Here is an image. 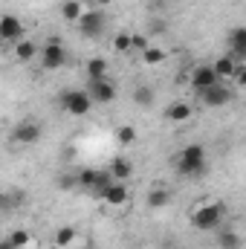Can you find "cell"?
Listing matches in <instances>:
<instances>
[{
	"label": "cell",
	"instance_id": "obj_8",
	"mask_svg": "<svg viewBox=\"0 0 246 249\" xmlns=\"http://www.w3.org/2000/svg\"><path fill=\"white\" fill-rule=\"evenodd\" d=\"M191 116H194V105L185 102V99H174L165 107V122H171V124H185Z\"/></svg>",
	"mask_w": 246,
	"mask_h": 249
},
{
	"label": "cell",
	"instance_id": "obj_26",
	"mask_svg": "<svg viewBox=\"0 0 246 249\" xmlns=\"http://www.w3.org/2000/svg\"><path fill=\"white\" fill-rule=\"evenodd\" d=\"M9 241H12V247L15 249H29L32 247V232L29 229H15L12 235H6Z\"/></svg>",
	"mask_w": 246,
	"mask_h": 249
},
{
	"label": "cell",
	"instance_id": "obj_29",
	"mask_svg": "<svg viewBox=\"0 0 246 249\" xmlns=\"http://www.w3.org/2000/svg\"><path fill=\"white\" fill-rule=\"evenodd\" d=\"M232 81H235L241 90H246V64H241V67H238V72H235V78H232Z\"/></svg>",
	"mask_w": 246,
	"mask_h": 249
},
{
	"label": "cell",
	"instance_id": "obj_5",
	"mask_svg": "<svg viewBox=\"0 0 246 249\" xmlns=\"http://www.w3.org/2000/svg\"><path fill=\"white\" fill-rule=\"evenodd\" d=\"M41 67L44 70H58L67 64V50H64L61 41H47L44 47H41Z\"/></svg>",
	"mask_w": 246,
	"mask_h": 249
},
{
	"label": "cell",
	"instance_id": "obj_21",
	"mask_svg": "<svg viewBox=\"0 0 246 249\" xmlns=\"http://www.w3.org/2000/svg\"><path fill=\"white\" fill-rule=\"evenodd\" d=\"M107 61L105 58H90L87 61V75H90V81H105L107 78Z\"/></svg>",
	"mask_w": 246,
	"mask_h": 249
},
{
	"label": "cell",
	"instance_id": "obj_11",
	"mask_svg": "<svg viewBox=\"0 0 246 249\" xmlns=\"http://www.w3.org/2000/svg\"><path fill=\"white\" fill-rule=\"evenodd\" d=\"M226 44H229V55H235L241 64H246V26H235L226 35Z\"/></svg>",
	"mask_w": 246,
	"mask_h": 249
},
{
	"label": "cell",
	"instance_id": "obj_22",
	"mask_svg": "<svg viewBox=\"0 0 246 249\" xmlns=\"http://www.w3.org/2000/svg\"><path fill=\"white\" fill-rule=\"evenodd\" d=\"M113 50H116L119 55H130V53H133V32H127V29L116 32V38H113Z\"/></svg>",
	"mask_w": 246,
	"mask_h": 249
},
{
	"label": "cell",
	"instance_id": "obj_23",
	"mask_svg": "<svg viewBox=\"0 0 246 249\" xmlns=\"http://www.w3.org/2000/svg\"><path fill=\"white\" fill-rule=\"evenodd\" d=\"M154 99H157V93H154V87H151V84H139V87L133 90V102H136L139 107H151V105H154Z\"/></svg>",
	"mask_w": 246,
	"mask_h": 249
},
{
	"label": "cell",
	"instance_id": "obj_28",
	"mask_svg": "<svg viewBox=\"0 0 246 249\" xmlns=\"http://www.w3.org/2000/svg\"><path fill=\"white\" fill-rule=\"evenodd\" d=\"M148 47H151L148 35H145V32H133V53H139V55H142Z\"/></svg>",
	"mask_w": 246,
	"mask_h": 249
},
{
	"label": "cell",
	"instance_id": "obj_12",
	"mask_svg": "<svg viewBox=\"0 0 246 249\" xmlns=\"http://www.w3.org/2000/svg\"><path fill=\"white\" fill-rule=\"evenodd\" d=\"M90 96H93L96 105H110V102H116V87L110 84V78H105V81H90Z\"/></svg>",
	"mask_w": 246,
	"mask_h": 249
},
{
	"label": "cell",
	"instance_id": "obj_24",
	"mask_svg": "<svg viewBox=\"0 0 246 249\" xmlns=\"http://www.w3.org/2000/svg\"><path fill=\"white\" fill-rule=\"evenodd\" d=\"M241 247H244V238H241L235 229L217 235V249H241Z\"/></svg>",
	"mask_w": 246,
	"mask_h": 249
},
{
	"label": "cell",
	"instance_id": "obj_2",
	"mask_svg": "<svg viewBox=\"0 0 246 249\" xmlns=\"http://www.w3.org/2000/svg\"><path fill=\"white\" fill-rule=\"evenodd\" d=\"M174 165H177V174H183V177H203V174H206V168H209L206 148H203V145H197V142L185 145L183 151L177 154Z\"/></svg>",
	"mask_w": 246,
	"mask_h": 249
},
{
	"label": "cell",
	"instance_id": "obj_19",
	"mask_svg": "<svg viewBox=\"0 0 246 249\" xmlns=\"http://www.w3.org/2000/svg\"><path fill=\"white\" fill-rule=\"evenodd\" d=\"M35 55H41V50L32 44V41H26V38H20L18 44H15V58L18 61H23V64H29Z\"/></svg>",
	"mask_w": 246,
	"mask_h": 249
},
{
	"label": "cell",
	"instance_id": "obj_6",
	"mask_svg": "<svg viewBox=\"0 0 246 249\" xmlns=\"http://www.w3.org/2000/svg\"><path fill=\"white\" fill-rule=\"evenodd\" d=\"M188 84H191L197 93H203V90H209V87L220 84V75L214 72V67H211V64H200V67H194V70H191Z\"/></svg>",
	"mask_w": 246,
	"mask_h": 249
},
{
	"label": "cell",
	"instance_id": "obj_17",
	"mask_svg": "<svg viewBox=\"0 0 246 249\" xmlns=\"http://www.w3.org/2000/svg\"><path fill=\"white\" fill-rule=\"evenodd\" d=\"M84 12H87V6L81 0H64V6H61V18L67 23H78L84 18Z\"/></svg>",
	"mask_w": 246,
	"mask_h": 249
},
{
	"label": "cell",
	"instance_id": "obj_27",
	"mask_svg": "<svg viewBox=\"0 0 246 249\" xmlns=\"http://www.w3.org/2000/svg\"><path fill=\"white\" fill-rule=\"evenodd\" d=\"M99 180H102V171H96V168H87V171L78 174V183H81V188H87V191H93Z\"/></svg>",
	"mask_w": 246,
	"mask_h": 249
},
{
	"label": "cell",
	"instance_id": "obj_20",
	"mask_svg": "<svg viewBox=\"0 0 246 249\" xmlns=\"http://www.w3.org/2000/svg\"><path fill=\"white\" fill-rule=\"evenodd\" d=\"M139 58H142V64H145V67H159V64H165L168 53H165V47H154V44H151V47H148Z\"/></svg>",
	"mask_w": 246,
	"mask_h": 249
},
{
	"label": "cell",
	"instance_id": "obj_14",
	"mask_svg": "<svg viewBox=\"0 0 246 249\" xmlns=\"http://www.w3.org/2000/svg\"><path fill=\"white\" fill-rule=\"evenodd\" d=\"M53 247L55 249H78V247H84V244H81V238H78V232L72 226H61L55 232V238H53Z\"/></svg>",
	"mask_w": 246,
	"mask_h": 249
},
{
	"label": "cell",
	"instance_id": "obj_15",
	"mask_svg": "<svg viewBox=\"0 0 246 249\" xmlns=\"http://www.w3.org/2000/svg\"><path fill=\"white\" fill-rule=\"evenodd\" d=\"M211 67H214V72H217V75H220V81H223V78H235V72H238L241 61H238L235 55H229V53H226V55H217Z\"/></svg>",
	"mask_w": 246,
	"mask_h": 249
},
{
	"label": "cell",
	"instance_id": "obj_30",
	"mask_svg": "<svg viewBox=\"0 0 246 249\" xmlns=\"http://www.w3.org/2000/svg\"><path fill=\"white\" fill-rule=\"evenodd\" d=\"M90 3H93V9H107L113 0H90Z\"/></svg>",
	"mask_w": 246,
	"mask_h": 249
},
{
	"label": "cell",
	"instance_id": "obj_18",
	"mask_svg": "<svg viewBox=\"0 0 246 249\" xmlns=\"http://www.w3.org/2000/svg\"><path fill=\"white\" fill-rule=\"evenodd\" d=\"M145 203H148V209H165L168 203H171V191L168 188H151L148 194H145Z\"/></svg>",
	"mask_w": 246,
	"mask_h": 249
},
{
	"label": "cell",
	"instance_id": "obj_4",
	"mask_svg": "<svg viewBox=\"0 0 246 249\" xmlns=\"http://www.w3.org/2000/svg\"><path fill=\"white\" fill-rule=\"evenodd\" d=\"M78 26V32L84 35V38H99L102 32H105V26H107V15H105V9H87L84 12V18L75 23Z\"/></svg>",
	"mask_w": 246,
	"mask_h": 249
},
{
	"label": "cell",
	"instance_id": "obj_13",
	"mask_svg": "<svg viewBox=\"0 0 246 249\" xmlns=\"http://www.w3.org/2000/svg\"><path fill=\"white\" fill-rule=\"evenodd\" d=\"M0 38H3V41H20V38H23V23H20V18L3 15V18H0Z\"/></svg>",
	"mask_w": 246,
	"mask_h": 249
},
{
	"label": "cell",
	"instance_id": "obj_16",
	"mask_svg": "<svg viewBox=\"0 0 246 249\" xmlns=\"http://www.w3.org/2000/svg\"><path fill=\"white\" fill-rule=\"evenodd\" d=\"M107 171H110L119 183H124V180H130V174H133V162H130L127 157H113L110 165H107Z\"/></svg>",
	"mask_w": 246,
	"mask_h": 249
},
{
	"label": "cell",
	"instance_id": "obj_3",
	"mask_svg": "<svg viewBox=\"0 0 246 249\" xmlns=\"http://www.w3.org/2000/svg\"><path fill=\"white\" fill-rule=\"evenodd\" d=\"M93 96L90 90H67L61 96V107L70 113V116H87L93 110Z\"/></svg>",
	"mask_w": 246,
	"mask_h": 249
},
{
	"label": "cell",
	"instance_id": "obj_31",
	"mask_svg": "<svg viewBox=\"0 0 246 249\" xmlns=\"http://www.w3.org/2000/svg\"><path fill=\"white\" fill-rule=\"evenodd\" d=\"M0 249H15V247H12V241H9V238H3V241H0Z\"/></svg>",
	"mask_w": 246,
	"mask_h": 249
},
{
	"label": "cell",
	"instance_id": "obj_7",
	"mask_svg": "<svg viewBox=\"0 0 246 249\" xmlns=\"http://www.w3.org/2000/svg\"><path fill=\"white\" fill-rule=\"evenodd\" d=\"M197 96H200L203 107H223V105L232 102V90H229L223 81L214 84V87H209V90H203V93H197Z\"/></svg>",
	"mask_w": 246,
	"mask_h": 249
},
{
	"label": "cell",
	"instance_id": "obj_25",
	"mask_svg": "<svg viewBox=\"0 0 246 249\" xmlns=\"http://www.w3.org/2000/svg\"><path fill=\"white\" fill-rule=\"evenodd\" d=\"M136 139H139V133H136V127H133V124H116V142H119L122 148L133 145Z\"/></svg>",
	"mask_w": 246,
	"mask_h": 249
},
{
	"label": "cell",
	"instance_id": "obj_10",
	"mask_svg": "<svg viewBox=\"0 0 246 249\" xmlns=\"http://www.w3.org/2000/svg\"><path fill=\"white\" fill-rule=\"evenodd\" d=\"M102 203L107 206V209H124L127 203H130V188L124 186V183H113V186L107 188V194L102 197Z\"/></svg>",
	"mask_w": 246,
	"mask_h": 249
},
{
	"label": "cell",
	"instance_id": "obj_9",
	"mask_svg": "<svg viewBox=\"0 0 246 249\" xmlns=\"http://www.w3.org/2000/svg\"><path fill=\"white\" fill-rule=\"evenodd\" d=\"M12 139L18 142V145H35L38 139H41V124L38 122H32V119H26V122H20V124H15V133H12Z\"/></svg>",
	"mask_w": 246,
	"mask_h": 249
},
{
	"label": "cell",
	"instance_id": "obj_1",
	"mask_svg": "<svg viewBox=\"0 0 246 249\" xmlns=\"http://www.w3.org/2000/svg\"><path fill=\"white\" fill-rule=\"evenodd\" d=\"M223 217H226V206L223 203H217V200H203L200 206H194L191 209V226L197 229V232H214L220 223H223Z\"/></svg>",
	"mask_w": 246,
	"mask_h": 249
}]
</instances>
